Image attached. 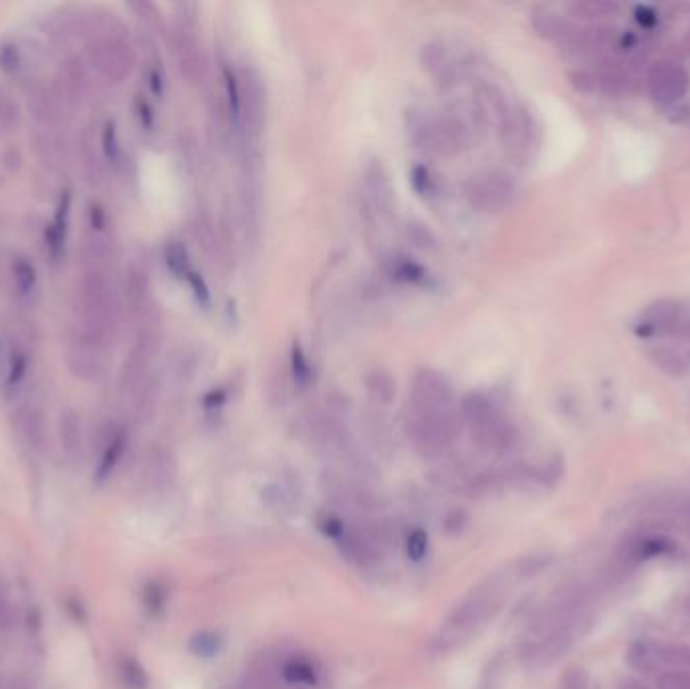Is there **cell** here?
Returning a JSON list of instances; mask_svg holds the SVG:
<instances>
[{
  "instance_id": "6da1fadb",
  "label": "cell",
  "mask_w": 690,
  "mask_h": 689,
  "mask_svg": "<svg viewBox=\"0 0 690 689\" xmlns=\"http://www.w3.org/2000/svg\"><path fill=\"white\" fill-rule=\"evenodd\" d=\"M507 594V583L503 575H493L478 583L446 617L445 625L434 639L440 651H451L467 643L472 634H477L488 618L497 615Z\"/></svg>"
},
{
  "instance_id": "7a4b0ae2",
  "label": "cell",
  "mask_w": 690,
  "mask_h": 689,
  "mask_svg": "<svg viewBox=\"0 0 690 689\" xmlns=\"http://www.w3.org/2000/svg\"><path fill=\"white\" fill-rule=\"evenodd\" d=\"M79 312L83 320L81 332L99 342L110 344V338L118 328L120 306L112 281L99 269H91L83 275L79 285Z\"/></svg>"
},
{
  "instance_id": "3957f363",
  "label": "cell",
  "mask_w": 690,
  "mask_h": 689,
  "mask_svg": "<svg viewBox=\"0 0 690 689\" xmlns=\"http://www.w3.org/2000/svg\"><path fill=\"white\" fill-rule=\"evenodd\" d=\"M461 415L464 423L469 424L472 439L483 449H495L501 451L511 443V429L503 421L499 410L488 400L485 394L470 392L461 402Z\"/></svg>"
},
{
  "instance_id": "277c9868",
  "label": "cell",
  "mask_w": 690,
  "mask_h": 689,
  "mask_svg": "<svg viewBox=\"0 0 690 689\" xmlns=\"http://www.w3.org/2000/svg\"><path fill=\"white\" fill-rule=\"evenodd\" d=\"M459 433V419L454 410L446 413H420L412 410L408 423V435L416 451L424 457H438L445 453Z\"/></svg>"
},
{
  "instance_id": "5b68a950",
  "label": "cell",
  "mask_w": 690,
  "mask_h": 689,
  "mask_svg": "<svg viewBox=\"0 0 690 689\" xmlns=\"http://www.w3.org/2000/svg\"><path fill=\"white\" fill-rule=\"evenodd\" d=\"M416 142L438 156H456L472 142V126L462 113H446L418 128Z\"/></svg>"
},
{
  "instance_id": "8992f818",
  "label": "cell",
  "mask_w": 690,
  "mask_h": 689,
  "mask_svg": "<svg viewBox=\"0 0 690 689\" xmlns=\"http://www.w3.org/2000/svg\"><path fill=\"white\" fill-rule=\"evenodd\" d=\"M87 61L110 83L126 81L134 71L136 53L121 37H96L87 45Z\"/></svg>"
},
{
  "instance_id": "52a82bcc",
  "label": "cell",
  "mask_w": 690,
  "mask_h": 689,
  "mask_svg": "<svg viewBox=\"0 0 690 689\" xmlns=\"http://www.w3.org/2000/svg\"><path fill=\"white\" fill-rule=\"evenodd\" d=\"M469 205L483 213H499L515 198L513 178L499 170L472 176L464 187Z\"/></svg>"
},
{
  "instance_id": "ba28073f",
  "label": "cell",
  "mask_w": 690,
  "mask_h": 689,
  "mask_svg": "<svg viewBox=\"0 0 690 689\" xmlns=\"http://www.w3.org/2000/svg\"><path fill=\"white\" fill-rule=\"evenodd\" d=\"M237 113L243 120L246 134L251 138L261 136L267 112V91L262 80L253 69H245L237 81Z\"/></svg>"
},
{
  "instance_id": "9c48e42d",
  "label": "cell",
  "mask_w": 690,
  "mask_h": 689,
  "mask_svg": "<svg viewBox=\"0 0 690 689\" xmlns=\"http://www.w3.org/2000/svg\"><path fill=\"white\" fill-rule=\"evenodd\" d=\"M454 391L438 370L422 368L412 378V410L420 413H446L454 410Z\"/></svg>"
},
{
  "instance_id": "30bf717a",
  "label": "cell",
  "mask_w": 690,
  "mask_h": 689,
  "mask_svg": "<svg viewBox=\"0 0 690 689\" xmlns=\"http://www.w3.org/2000/svg\"><path fill=\"white\" fill-rule=\"evenodd\" d=\"M107 344L79 332L67 346V366L79 381H97L105 370Z\"/></svg>"
},
{
  "instance_id": "8fae6325",
  "label": "cell",
  "mask_w": 690,
  "mask_h": 689,
  "mask_svg": "<svg viewBox=\"0 0 690 689\" xmlns=\"http://www.w3.org/2000/svg\"><path fill=\"white\" fill-rule=\"evenodd\" d=\"M174 49L184 77L192 83H198L206 71V57L203 45L198 43L196 29L190 17H180L174 30Z\"/></svg>"
},
{
  "instance_id": "7c38bea8",
  "label": "cell",
  "mask_w": 690,
  "mask_h": 689,
  "mask_svg": "<svg viewBox=\"0 0 690 689\" xmlns=\"http://www.w3.org/2000/svg\"><path fill=\"white\" fill-rule=\"evenodd\" d=\"M690 85L688 73L672 61H658L648 73V89L658 104L670 105L686 96Z\"/></svg>"
},
{
  "instance_id": "4fadbf2b",
  "label": "cell",
  "mask_w": 690,
  "mask_h": 689,
  "mask_svg": "<svg viewBox=\"0 0 690 689\" xmlns=\"http://www.w3.org/2000/svg\"><path fill=\"white\" fill-rule=\"evenodd\" d=\"M677 550V544L666 536H636L624 542L619 548V562L624 567H636V564L658 559V556H669Z\"/></svg>"
},
{
  "instance_id": "5bb4252c",
  "label": "cell",
  "mask_w": 690,
  "mask_h": 689,
  "mask_svg": "<svg viewBox=\"0 0 690 689\" xmlns=\"http://www.w3.org/2000/svg\"><path fill=\"white\" fill-rule=\"evenodd\" d=\"M126 299L136 315H150L154 309L152 285L147 273L139 267H129L126 273Z\"/></svg>"
},
{
  "instance_id": "9a60e30c",
  "label": "cell",
  "mask_w": 690,
  "mask_h": 689,
  "mask_svg": "<svg viewBox=\"0 0 690 689\" xmlns=\"http://www.w3.org/2000/svg\"><path fill=\"white\" fill-rule=\"evenodd\" d=\"M363 189H366V195L371 203H374L376 208L387 211V208L392 206V200H394L392 182H390V176L386 172V168L379 164V160L370 162L366 170H363Z\"/></svg>"
},
{
  "instance_id": "2e32d148",
  "label": "cell",
  "mask_w": 690,
  "mask_h": 689,
  "mask_svg": "<svg viewBox=\"0 0 690 689\" xmlns=\"http://www.w3.org/2000/svg\"><path fill=\"white\" fill-rule=\"evenodd\" d=\"M29 112L33 115L37 123H41L45 128L55 126L61 118L59 110V99L57 94L45 85H37L30 89L29 94Z\"/></svg>"
},
{
  "instance_id": "e0dca14e",
  "label": "cell",
  "mask_w": 690,
  "mask_h": 689,
  "mask_svg": "<svg viewBox=\"0 0 690 689\" xmlns=\"http://www.w3.org/2000/svg\"><path fill=\"white\" fill-rule=\"evenodd\" d=\"M664 660L661 647H656L653 641H632L626 649V663L638 673H654Z\"/></svg>"
},
{
  "instance_id": "ac0fdd59",
  "label": "cell",
  "mask_w": 690,
  "mask_h": 689,
  "mask_svg": "<svg viewBox=\"0 0 690 689\" xmlns=\"http://www.w3.org/2000/svg\"><path fill=\"white\" fill-rule=\"evenodd\" d=\"M59 439L67 457L81 455L83 449V423L73 408H65L59 416Z\"/></svg>"
},
{
  "instance_id": "d6986e66",
  "label": "cell",
  "mask_w": 690,
  "mask_h": 689,
  "mask_svg": "<svg viewBox=\"0 0 690 689\" xmlns=\"http://www.w3.org/2000/svg\"><path fill=\"white\" fill-rule=\"evenodd\" d=\"M63 81L67 94L73 99L87 97L91 89L89 67L79 55H71L63 63Z\"/></svg>"
},
{
  "instance_id": "ffe728a7",
  "label": "cell",
  "mask_w": 690,
  "mask_h": 689,
  "mask_svg": "<svg viewBox=\"0 0 690 689\" xmlns=\"http://www.w3.org/2000/svg\"><path fill=\"white\" fill-rule=\"evenodd\" d=\"M422 63L428 73L436 77L438 81H453L454 77V61L451 53L442 43H428L422 49Z\"/></svg>"
},
{
  "instance_id": "44dd1931",
  "label": "cell",
  "mask_w": 690,
  "mask_h": 689,
  "mask_svg": "<svg viewBox=\"0 0 690 689\" xmlns=\"http://www.w3.org/2000/svg\"><path fill=\"white\" fill-rule=\"evenodd\" d=\"M126 445H128V437L123 431H113L112 435L107 437L102 459H99V466H97L99 482H104V479H107L113 474L115 466H118L123 457V451H126Z\"/></svg>"
},
{
  "instance_id": "7402d4cb",
  "label": "cell",
  "mask_w": 690,
  "mask_h": 689,
  "mask_svg": "<svg viewBox=\"0 0 690 689\" xmlns=\"http://www.w3.org/2000/svg\"><path fill=\"white\" fill-rule=\"evenodd\" d=\"M281 677L291 685H315L320 679L315 665L305 657H293L281 668Z\"/></svg>"
},
{
  "instance_id": "603a6c76",
  "label": "cell",
  "mask_w": 690,
  "mask_h": 689,
  "mask_svg": "<svg viewBox=\"0 0 690 689\" xmlns=\"http://www.w3.org/2000/svg\"><path fill=\"white\" fill-rule=\"evenodd\" d=\"M533 29L537 30V35L545 37V38H565V35L569 33V27L565 25V21L547 9H537L533 11Z\"/></svg>"
},
{
  "instance_id": "cb8c5ba5",
  "label": "cell",
  "mask_w": 690,
  "mask_h": 689,
  "mask_svg": "<svg viewBox=\"0 0 690 689\" xmlns=\"http://www.w3.org/2000/svg\"><path fill=\"white\" fill-rule=\"evenodd\" d=\"M115 671H118L120 684L126 689L147 687V673L142 665H139V661L134 660V657H121L118 665H115Z\"/></svg>"
},
{
  "instance_id": "d4e9b609",
  "label": "cell",
  "mask_w": 690,
  "mask_h": 689,
  "mask_svg": "<svg viewBox=\"0 0 690 689\" xmlns=\"http://www.w3.org/2000/svg\"><path fill=\"white\" fill-rule=\"evenodd\" d=\"M366 389L371 399L387 405V402H392L394 394H396V382H394V378L386 370H371L366 378Z\"/></svg>"
},
{
  "instance_id": "484cf974",
  "label": "cell",
  "mask_w": 690,
  "mask_h": 689,
  "mask_svg": "<svg viewBox=\"0 0 690 689\" xmlns=\"http://www.w3.org/2000/svg\"><path fill=\"white\" fill-rule=\"evenodd\" d=\"M147 474H150V479L156 483V487L168 485L176 474L172 457L166 451H154L150 455V461H147Z\"/></svg>"
},
{
  "instance_id": "4316f807",
  "label": "cell",
  "mask_w": 690,
  "mask_h": 689,
  "mask_svg": "<svg viewBox=\"0 0 690 689\" xmlns=\"http://www.w3.org/2000/svg\"><path fill=\"white\" fill-rule=\"evenodd\" d=\"M22 435H25L27 443L35 449H43L46 443V419L43 410L33 408L25 415L22 421Z\"/></svg>"
},
{
  "instance_id": "83f0119b",
  "label": "cell",
  "mask_w": 690,
  "mask_h": 689,
  "mask_svg": "<svg viewBox=\"0 0 690 689\" xmlns=\"http://www.w3.org/2000/svg\"><path fill=\"white\" fill-rule=\"evenodd\" d=\"M164 259L168 269L172 271L176 277H180V280H190L194 271L190 267V259H188V253H186V247L180 241H170L166 245Z\"/></svg>"
},
{
  "instance_id": "f1b7e54d",
  "label": "cell",
  "mask_w": 690,
  "mask_h": 689,
  "mask_svg": "<svg viewBox=\"0 0 690 689\" xmlns=\"http://www.w3.org/2000/svg\"><path fill=\"white\" fill-rule=\"evenodd\" d=\"M222 645H224V641H222V637H220L219 633L204 631V633L194 634V637L188 643V649L196 657H204V660H206V657L219 655Z\"/></svg>"
},
{
  "instance_id": "f546056e",
  "label": "cell",
  "mask_w": 690,
  "mask_h": 689,
  "mask_svg": "<svg viewBox=\"0 0 690 689\" xmlns=\"http://www.w3.org/2000/svg\"><path fill=\"white\" fill-rule=\"evenodd\" d=\"M12 277H14V285L21 293H30L37 285V269L33 263L25 257H19L12 263Z\"/></svg>"
},
{
  "instance_id": "4dcf8cb0",
  "label": "cell",
  "mask_w": 690,
  "mask_h": 689,
  "mask_svg": "<svg viewBox=\"0 0 690 689\" xmlns=\"http://www.w3.org/2000/svg\"><path fill=\"white\" fill-rule=\"evenodd\" d=\"M168 601V588L160 583V580H152L147 583L144 588V605L147 609V613L152 615H160L166 607Z\"/></svg>"
},
{
  "instance_id": "1f68e13d",
  "label": "cell",
  "mask_w": 690,
  "mask_h": 689,
  "mask_svg": "<svg viewBox=\"0 0 690 689\" xmlns=\"http://www.w3.org/2000/svg\"><path fill=\"white\" fill-rule=\"evenodd\" d=\"M571 11L576 13L579 19H603L618 13V4L603 3V0H589V3L571 4Z\"/></svg>"
},
{
  "instance_id": "d6a6232c",
  "label": "cell",
  "mask_w": 690,
  "mask_h": 689,
  "mask_svg": "<svg viewBox=\"0 0 690 689\" xmlns=\"http://www.w3.org/2000/svg\"><path fill=\"white\" fill-rule=\"evenodd\" d=\"M22 63H25V55H22L19 45L14 43L0 45V71L6 75H14L21 71Z\"/></svg>"
},
{
  "instance_id": "836d02e7",
  "label": "cell",
  "mask_w": 690,
  "mask_h": 689,
  "mask_svg": "<svg viewBox=\"0 0 690 689\" xmlns=\"http://www.w3.org/2000/svg\"><path fill=\"white\" fill-rule=\"evenodd\" d=\"M426 552H428V534H426L422 528H416L408 534L406 538V554L410 560L420 562Z\"/></svg>"
},
{
  "instance_id": "e575fe53",
  "label": "cell",
  "mask_w": 690,
  "mask_h": 689,
  "mask_svg": "<svg viewBox=\"0 0 690 689\" xmlns=\"http://www.w3.org/2000/svg\"><path fill=\"white\" fill-rule=\"evenodd\" d=\"M27 370H29L27 354L22 350L12 352L11 358H9V374H6V386L12 389V386L21 384L22 378L27 376Z\"/></svg>"
},
{
  "instance_id": "d590c367",
  "label": "cell",
  "mask_w": 690,
  "mask_h": 689,
  "mask_svg": "<svg viewBox=\"0 0 690 689\" xmlns=\"http://www.w3.org/2000/svg\"><path fill=\"white\" fill-rule=\"evenodd\" d=\"M19 105L9 96L0 94V131H11L19 123Z\"/></svg>"
},
{
  "instance_id": "8d00e7d4",
  "label": "cell",
  "mask_w": 690,
  "mask_h": 689,
  "mask_svg": "<svg viewBox=\"0 0 690 689\" xmlns=\"http://www.w3.org/2000/svg\"><path fill=\"white\" fill-rule=\"evenodd\" d=\"M549 562H552V556H545V554L525 556V559H521L517 564V575L521 578L535 576V575H539V572L544 570L545 567H549Z\"/></svg>"
},
{
  "instance_id": "74e56055",
  "label": "cell",
  "mask_w": 690,
  "mask_h": 689,
  "mask_svg": "<svg viewBox=\"0 0 690 689\" xmlns=\"http://www.w3.org/2000/svg\"><path fill=\"white\" fill-rule=\"evenodd\" d=\"M656 685L658 689H690V671H666Z\"/></svg>"
},
{
  "instance_id": "f35d334b",
  "label": "cell",
  "mask_w": 690,
  "mask_h": 689,
  "mask_svg": "<svg viewBox=\"0 0 690 689\" xmlns=\"http://www.w3.org/2000/svg\"><path fill=\"white\" fill-rule=\"evenodd\" d=\"M102 144H104V154L110 162H115L120 156V142H118V131H115V123L107 122L104 128V136H102Z\"/></svg>"
},
{
  "instance_id": "ab89813d",
  "label": "cell",
  "mask_w": 690,
  "mask_h": 689,
  "mask_svg": "<svg viewBox=\"0 0 690 689\" xmlns=\"http://www.w3.org/2000/svg\"><path fill=\"white\" fill-rule=\"evenodd\" d=\"M561 689H589V677L581 668H569L561 677Z\"/></svg>"
},
{
  "instance_id": "60d3db41",
  "label": "cell",
  "mask_w": 690,
  "mask_h": 689,
  "mask_svg": "<svg viewBox=\"0 0 690 689\" xmlns=\"http://www.w3.org/2000/svg\"><path fill=\"white\" fill-rule=\"evenodd\" d=\"M469 524V516L462 508H453L451 512L445 516V530L448 534H459L464 530V525Z\"/></svg>"
},
{
  "instance_id": "b9f144b4",
  "label": "cell",
  "mask_w": 690,
  "mask_h": 689,
  "mask_svg": "<svg viewBox=\"0 0 690 689\" xmlns=\"http://www.w3.org/2000/svg\"><path fill=\"white\" fill-rule=\"evenodd\" d=\"M394 271H396V275L402 277V280H408V281H418L424 277V269L420 265H416V263H410V261H400L396 267H394Z\"/></svg>"
},
{
  "instance_id": "7bdbcfd3",
  "label": "cell",
  "mask_w": 690,
  "mask_h": 689,
  "mask_svg": "<svg viewBox=\"0 0 690 689\" xmlns=\"http://www.w3.org/2000/svg\"><path fill=\"white\" fill-rule=\"evenodd\" d=\"M9 621H11V605L4 591L0 588V626H4Z\"/></svg>"
},
{
  "instance_id": "ee69618b",
  "label": "cell",
  "mask_w": 690,
  "mask_h": 689,
  "mask_svg": "<svg viewBox=\"0 0 690 689\" xmlns=\"http://www.w3.org/2000/svg\"><path fill=\"white\" fill-rule=\"evenodd\" d=\"M636 17H638V22L644 27H650L656 22V14L648 9V6H640L638 11H636Z\"/></svg>"
},
{
  "instance_id": "f6af8a7d",
  "label": "cell",
  "mask_w": 690,
  "mask_h": 689,
  "mask_svg": "<svg viewBox=\"0 0 690 689\" xmlns=\"http://www.w3.org/2000/svg\"><path fill=\"white\" fill-rule=\"evenodd\" d=\"M616 689H650V687L644 684V681H640L636 677H624V679L618 681Z\"/></svg>"
},
{
  "instance_id": "bcb514c9",
  "label": "cell",
  "mask_w": 690,
  "mask_h": 689,
  "mask_svg": "<svg viewBox=\"0 0 690 689\" xmlns=\"http://www.w3.org/2000/svg\"><path fill=\"white\" fill-rule=\"evenodd\" d=\"M295 358H293V362H295V370H297V373L301 374V376H309V366H307V364H305V360H303V354H301L299 350H295Z\"/></svg>"
}]
</instances>
